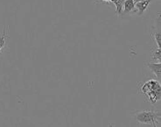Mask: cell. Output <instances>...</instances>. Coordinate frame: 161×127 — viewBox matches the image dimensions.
I'll return each instance as SVG.
<instances>
[{"instance_id": "obj_1", "label": "cell", "mask_w": 161, "mask_h": 127, "mask_svg": "<svg viewBox=\"0 0 161 127\" xmlns=\"http://www.w3.org/2000/svg\"><path fill=\"white\" fill-rule=\"evenodd\" d=\"M140 93L145 96L147 101L151 104H157L160 102L161 87L160 82L156 80H149L145 83H142L139 88Z\"/></svg>"}, {"instance_id": "obj_2", "label": "cell", "mask_w": 161, "mask_h": 127, "mask_svg": "<svg viewBox=\"0 0 161 127\" xmlns=\"http://www.w3.org/2000/svg\"><path fill=\"white\" fill-rule=\"evenodd\" d=\"M134 117L140 124L160 126V110H140L134 113Z\"/></svg>"}, {"instance_id": "obj_3", "label": "cell", "mask_w": 161, "mask_h": 127, "mask_svg": "<svg viewBox=\"0 0 161 127\" xmlns=\"http://www.w3.org/2000/svg\"><path fill=\"white\" fill-rule=\"evenodd\" d=\"M146 67L153 72L158 81L160 82L161 78V62H147Z\"/></svg>"}, {"instance_id": "obj_4", "label": "cell", "mask_w": 161, "mask_h": 127, "mask_svg": "<svg viewBox=\"0 0 161 127\" xmlns=\"http://www.w3.org/2000/svg\"><path fill=\"white\" fill-rule=\"evenodd\" d=\"M151 2H152V0H142V1L135 3V6L137 14L138 15H143L144 12L148 9L149 4H150Z\"/></svg>"}, {"instance_id": "obj_5", "label": "cell", "mask_w": 161, "mask_h": 127, "mask_svg": "<svg viewBox=\"0 0 161 127\" xmlns=\"http://www.w3.org/2000/svg\"><path fill=\"white\" fill-rule=\"evenodd\" d=\"M122 13H136L135 3L133 0H125L123 7H122Z\"/></svg>"}, {"instance_id": "obj_6", "label": "cell", "mask_w": 161, "mask_h": 127, "mask_svg": "<svg viewBox=\"0 0 161 127\" xmlns=\"http://www.w3.org/2000/svg\"><path fill=\"white\" fill-rule=\"evenodd\" d=\"M152 36L153 37V39L156 43L157 48H161V33H160V27L158 28V26L156 27V29L152 33Z\"/></svg>"}, {"instance_id": "obj_7", "label": "cell", "mask_w": 161, "mask_h": 127, "mask_svg": "<svg viewBox=\"0 0 161 127\" xmlns=\"http://www.w3.org/2000/svg\"><path fill=\"white\" fill-rule=\"evenodd\" d=\"M152 60L153 62H160L161 61V48H152Z\"/></svg>"}, {"instance_id": "obj_8", "label": "cell", "mask_w": 161, "mask_h": 127, "mask_svg": "<svg viewBox=\"0 0 161 127\" xmlns=\"http://www.w3.org/2000/svg\"><path fill=\"white\" fill-rule=\"evenodd\" d=\"M125 0H113V3L115 5V13L119 17H121L122 15V7H123V4H124Z\"/></svg>"}, {"instance_id": "obj_9", "label": "cell", "mask_w": 161, "mask_h": 127, "mask_svg": "<svg viewBox=\"0 0 161 127\" xmlns=\"http://www.w3.org/2000/svg\"><path fill=\"white\" fill-rule=\"evenodd\" d=\"M101 1H105V2H113V0H101Z\"/></svg>"}, {"instance_id": "obj_10", "label": "cell", "mask_w": 161, "mask_h": 127, "mask_svg": "<svg viewBox=\"0 0 161 127\" xmlns=\"http://www.w3.org/2000/svg\"><path fill=\"white\" fill-rule=\"evenodd\" d=\"M134 3H136V2H139V1H142V0H133Z\"/></svg>"}]
</instances>
